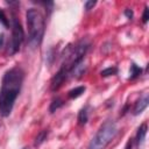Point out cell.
<instances>
[{
  "label": "cell",
  "instance_id": "obj_1",
  "mask_svg": "<svg viewBox=\"0 0 149 149\" xmlns=\"http://www.w3.org/2000/svg\"><path fill=\"white\" fill-rule=\"evenodd\" d=\"M24 79V72L21 68L14 66L5 72L0 87V115L9 116L13 111L15 100L20 94Z\"/></svg>",
  "mask_w": 149,
  "mask_h": 149
},
{
  "label": "cell",
  "instance_id": "obj_2",
  "mask_svg": "<svg viewBox=\"0 0 149 149\" xmlns=\"http://www.w3.org/2000/svg\"><path fill=\"white\" fill-rule=\"evenodd\" d=\"M27 26H28V44L31 49L38 48L43 40L45 30V19L41 10L37 8H29L26 13Z\"/></svg>",
  "mask_w": 149,
  "mask_h": 149
},
{
  "label": "cell",
  "instance_id": "obj_3",
  "mask_svg": "<svg viewBox=\"0 0 149 149\" xmlns=\"http://www.w3.org/2000/svg\"><path fill=\"white\" fill-rule=\"evenodd\" d=\"M116 134H118V126L115 121L113 120L105 121L99 127L92 140L90 141L87 149H105L113 141Z\"/></svg>",
  "mask_w": 149,
  "mask_h": 149
},
{
  "label": "cell",
  "instance_id": "obj_4",
  "mask_svg": "<svg viewBox=\"0 0 149 149\" xmlns=\"http://www.w3.org/2000/svg\"><path fill=\"white\" fill-rule=\"evenodd\" d=\"M24 40V31L23 28L20 23V21L13 16L12 19V38H10V43L8 45V54L9 55H14L20 50V47L22 44Z\"/></svg>",
  "mask_w": 149,
  "mask_h": 149
},
{
  "label": "cell",
  "instance_id": "obj_5",
  "mask_svg": "<svg viewBox=\"0 0 149 149\" xmlns=\"http://www.w3.org/2000/svg\"><path fill=\"white\" fill-rule=\"evenodd\" d=\"M69 77V70L65 69L64 66H61V69L56 72V74L52 77L51 79V84H50V90L52 92L59 90V87L63 85V83L66 80V78Z\"/></svg>",
  "mask_w": 149,
  "mask_h": 149
},
{
  "label": "cell",
  "instance_id": "obj_6",
  "mask_svg": "<svg viewBox=\"0 0 149 149\" xmlns=\"http://www.w3.org/2000/svg\"><path fill=\"white\" fill-rule=\"evenodd\" d=\"M148 104H149V97H148V94H143V95L135 102L134 108H133V114H134V115L141 114V113L147 108Z\"/></svg>",
  "mask_w": 149,
  "mask_h": 149
},
{
  "label": "cell",
  "instance_id": "obj_7",
  "mask_svg": "<svg viewBox=\"0 0 149 149\" xmlns=\"http://www.w3.org/2000/svg\"><path fill=\"white\" fill-rule=\"evenodd\" d=\"M85 70H86V65H85L84 61H81V62L77 63V64L70 70V72H69V77L78 78V77H80L81 74H84Z\"/></svg>",
  "mask_w": 149,
  "mask_h": 149
},
{
  "label": "cell",
  "instance_id": "obj_8",
  "mask_svg": "<svg viewBox=\"0 0 149 149\" xmlns=\"http://www.w3.org/2000/svg\"><path fill=\"white\" fill-rule=\"evenodd\" d=\"M147 130H148L147 123H142L139 127L137 133H136V144H137V147H140L144 142V139H146V135H147Z\"/></svg>",
  "mask_w": 149,
  "mask_h": 149
},
{
  "label": "cell",
  "instance_id": "obj_9",
  "mask_svg": "<svg viewBox=\"0 0 149 149\" xmlns=\"http://www.w3.org/2000/svg\"><path fill=\"white\" fill-rule=\"evenodd\" d=\"M48 134H49V129H43V130H41L37 135H36V137H35V142H34V146L35 147H38V146H41L45 140H47V137H48Z\"/></svg>",
  "mask_w": 149,
  "mask_h": 149
},
{
  "label": "cell",
  "instance_id": "obj_10",
  "mask_svg": "<svg viewBox=\"0 0 149 149\" xmlns=\"http://www.w3.org/2000/svg\"><path fill=\"white\" fill-rule=\"evenodd\" d=\"M85 90H86L85 86H77V87L70 90V91L68 92V95H69L70 99H76V98L80 97V95L85 92Z\"/></svg>",
  "mask_w": 149,
  "mask_h": 149
},
{
  "label": "cell",
  "instance_id": "obj_11",
  "mask_svg": "<svg viewBox=\"0 0 149 149\" xmlns=\"http://www.w3.org/2000/svg\"><path fill=\"white\" fill-rule=\"evenodd\" d=\"M87 106H85V107H83L80 111H79V113H78V123L79 125H85L86 122H87V120H88V111H87Z\"/></svg>",
  "mask_w": 149,
  "mask_h": 149
},
{
  "label": "cell",
  "instance_id": "obj_12",
  "mask_svg": "<svg viewBox=\"0 0 149 149\" xmlns=\"http://www.w3.org/2000/svg\"><path fill=\"white\" fill-rule=\"evenodd\" d=\"M64 105V100L61 99V98H55L51 102H50V106H49V112L50 113H55L58 108H61L62 106Z\"/></svg>",
  "mask_w": 149,
  "mask_h": 149
},
{
  "label": "cell",
  "instance_id": "obj_13",
  "mask_svg": "<svg viewBox=\"0 0 149 149\" xmlns=\"http://www.w3.org/2000/svg\"><path fill=\"white\" fill-rule=\"evenodd\" d=\"M142 73V69L136 65L135 63H132L130 65V72H129V79H135Z\"/></svg>",
  "mask_w": 149,
  "mask_h": 149
},
{
  "label": "cell",
  "instance_id": "obj_14",
  "mask_svg": "<svg viewBox=\"0 0 149 149\" xmlns=\"http://www.w3.org/2000/svg\"><path fill=\"white\" fill-rule=\"evenodd\" d=\"M116 73H118V68L116 66H109V68H107V69H105L100 72L101 77H109V76H114Z\"/></svg>",
  "mask_w": 149,
  "mask_h": 149
},
{
  "label": "cell",
  "instance_id": "obj_15",
  "mask_svg": "<svg viewBox=\"0 0 149 149\" xmlns=\"http://www.w3.org/2000/svg\"><path fill=\"white\" fill-rule=\"evenodd\" d=\"M0 22H1L6 28H8V26H9V23H8V19L6 17L3 10H1V9H0Z\"/></svg>",
  "mask_w": 149,
  "mask_h": 149
},
{
  "label": "cell",
  "instance_id": "obj_16",
  "mask_svg": "<svg viewBox=\"0 0 149 149\" xmlns=\"http://www.w3.org/2000/svg\"><path fill=\"white\" fill-rule=\"evenodd\" d=\"M95 5H97V1L88 0V1H86V2L84 3V8H85L86 10H90V9H92V8H93Z\"/></svg>",
  "mask_w": 149,
  "mask_h": 149
},
{
  "label": "cell",
  "instance_id": "obj_17",
  "mask_svg": "<svg viewBox=\"0 0 149 149\" xmlns=\"http://www.w3.org/2000/svg\"><path fill=\"white\" fill-rule=\"evenodd\" d=\"M148 19H149V9H148V7L146 6V7H144V10H143V15H142V21H143V23H147Z\"/></svg>",
  "mask_w": 149,
  "mask_h": 149
},
{
  "label": "cell",
  "instance_id": "obj_18",
  "mask_svg": "<svg viewBox=\"0 0 149 149\" xmlns=\"http://www.w3.org/2000/svg\"><path fill=\"white\" fill-rule=\"evenodd\" d=\"M123 13H125V15L127 16V19H129V20H132V19H133V16H134L133 10H132V9H129V8H126Z\"/></svg>",
  "mask_w": 149,
  "mask_h": 149
},
{
  "label": "cell",
  "instance_id": "obj_19",
  "mask_svg": "<svg viewBox=\"0 0 149 149\" xmlns=\"http://www.w3.org/2000/svg\"><path fill=\"white\" fill-rule=\"evenodd\" d=\"M132 147H133V140L129 139V141H128L127 144H126V149H132Z\"/></svg>",
  "mask_w": 149,
  "mask_h": 149
},
{
  "label": "cell",
  "instance_id": "obj_20",
  "mask_svg": "<svg viewBox=\"0 0 149 149\" xmlns=\"http://www.w3.org/2000/svg\"><path fill=\"white\" fill-rule=\"evenodd\" d=\"M3 40H5V37H3V35H0V47H2V43H3Z\"/></svg>",
  "mask_w": 149,
  "mask_h": 149
},
{
  "label": "cell",
  "instance_id": "obj_21",
  "mask_svg": "<svg viewBox=\"0 0 149 149\" xmlns=\"http://www.w3.org/2000/svg\"><path fill=\"white\" fill-rule=\"evenodd\" d=\"M23 149H27V148H23Z\"/></svg>",
  "mask_w": 149,
  "mask_h": 149
}]
</instances>
